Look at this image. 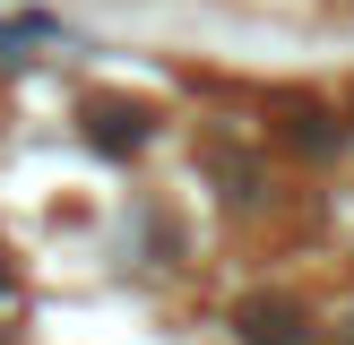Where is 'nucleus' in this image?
I'll return each instance as SVG.
<instances>
[{"label":"nucleus","instance_id":"nucleus-1","mask_svg":"<svg viewBox=\"0 0 354 345\" xmlns=\"http://www.w3.org/2000/svg\"><path fill=\"white\" fill-rule=\"evenodd\" d=\"M234 345H311V310L286 293H242L234 302Z\"/></svg>","mask_w":354,"mask_h":345},{"label":"nucleus","instance_id":"nucleus-2","mask_svg":"<svg viewBox=\"0 0 354 345\" xmlns=\"http://www.w3.org/2000/svg\"><path fill=\"white\" fill-rule=\"evenodd\" d=\"M78 121H86V138H95L104 155H138V147L156 138V112H147V103H130V95H86Z\"/></svg>","mask_w":354,"mask_h":345},{"label":"nucleus","instance_id":"nucleus-3","mask_svg":"<svg viewBox=\"0 0 354 345\" xmlns=\"http://www.w3.org/2000/svg\"><path fill=\"white\" fill-rule=\"evenodd\" d=\"M9 285H17V268H9V259H0V293H9Z\"/></svg>","mask_w":354,"mask_h":345},{"label":"nucleus","instance_id":"nucleus-4","mask_svg":"<svg viewBox=\"0 0 354 345\" xmlns=\"http://www.w3.org/2000/svg\"><path fill=\"white\" fill-rule=\"evenodd\" d=\"M346 345H354V337H346Z\"/></svg>","mask_w":354,"mask_h":345}]
</instances>
